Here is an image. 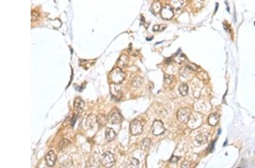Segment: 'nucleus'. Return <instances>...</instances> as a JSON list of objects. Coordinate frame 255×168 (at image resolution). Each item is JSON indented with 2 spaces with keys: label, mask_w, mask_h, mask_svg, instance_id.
Returning a JSON list of instances; mask_svg holds the SVG:
<instances>
[{
  "label": "nucleus",
  "mask_w": 255,
  "mask_h": 168,
  "mask_svg": "<svg viewBox=\"0 0 255 168\" xmlns=\"http://www.w3.org/2000/svg\"><path fill=\"white\" fill-rule=\"evenodd\" d=\"M188 86L186 83H183L181 84L179 87V91L181 96H187L188 93Z\"/></svg>",
  "instance_id": "nucleus-16"
},
{
  "label": "nucleus",
  "mask_w": 255,
  "mask_h": 168,
  "mask_svg": "<svg viewBox=\"0 0 255 168\" xmlns=\"http://www.w3.org/2000/svg\"><path fill=\"white\" fill-rule=\"evenodd\" d=\"M69 143V140L67 139H63L61 141V142H60V143L59 144V147L60 148V149H61L64 148L65 147H66V145H68Z\"/></svg>",
  "instance_id": "nucleus-23"
},
{
  "label": "nucleus",
  "mask_w": 255,
  "mask_h": 168,
  "mask_svg": "<svg viewBox=\"0 0 255 168\" xmlns=\"http://www.w3.org/2000/svg\"><path fill=\"white\" fill-rule=\"evenodd\" d=\"M116 136V132L112 128H107L105 131V138L108 142H111L114 140Z\"/></svg>",
  "instance_id": "nucleus-12"
},
{
  "label": "nucleus",
  "mask_w": 255,
  "mask_h": 168,
  "mask_svg": "<svg viewBox=\"0 0 255 168\" xmlns=\"http://www.w3.org/2000/svg\"><path fill=\"white\" fill-rule=\"evenodd\" d=\"M125 75L123 71L119 68H113L110 74V79L112 83L119 84L125 79Z\"/></svg>",
  "instance_id": "nucleus-1"
},
{
  "label": "nucleus",
  "mask_w": 255,
  "mask_h": 168,
  "mask_svg": "<svg viewBox=\"0 0 255 168\" xmlns=\"http://www.w3.org/2000/svg\"><path fill=\"white\" fill-rule=\"evenodd\" d=\"M175 60L179 64H181L185 60V57L183 54H179L176 55L175 57Z\"/></svg>",
  "instance_id": "nucleus-20"
},
{
  "label": "nucleus",
  "mask_w": 255,
  "mask_h": 168,
  "mask_svg": "<svg viewBox=\"0 0 255 168\" xmlns=\"http://www.w3.org/2000/svg\"><path fill=\"white\" fill-rule=\"evenodd\" d=\"M129 62V58L126 55H122L119 59V64L120 66L125 67L128 65Z\"/></svg>",
  "instance_id": "nucleus-17"
},
{
  "label": "nucleus",
  "mask_w": 255,
  "mask_h": 168,
  "mask_svg": "<svg viewBox=\"0 0 255 168\" xmlns=\"http://www.w3.org/2000/svg\"><path fill=\"white\" fill-rule=\"evenodd\" d=\"M160 26H159V25H156V26H154V28H153V30L154 31H160Z\"/></svg>",
  "instance_id": "nucleus-27"
},
{
  "label": "nucleus",
  "mask_w": 255,
  "mask_h": 168,
  "mask_svg": "<svg viewBox=\"0 0 255 168\" xmlns=\"http://www.w3.org/2000/svg\"><path fill=\"white\" fill-rule=\"evenodd\" d=\"M127 168H140V161L135 157H131L128 160Z\"/></svg>",
  "instance_id": "nucleus-11"
},
{
  "label": "nucleus",
  "mask_w": 255,
  "mask_h": 168,
  "mask_svg": "<svg viewBox=\"0 0 255 168\" xmlns=\"http://www.w3.org/2000/svg\"><path fill=\"white\" fill-rule=\"evenodd\" d=\"M38 16H39V14L38 12L34 11L31 12V22H35L36 20H38Z\"/></svg>",
  "instance_id": "nucleus-24"
},
{
  "label": "nucleus",
  "mask_w": 255,
  "mask_h": 168,
  "mask_svg": "<svg viewBox=\"0 0 255 168\" xmlns=\"http://www.w3.org/2000/svg\"><path fill=\"white\" fill-rule=\"evenodd\" d=\"M208 132H203L199 134L196 137V140L199 144H204L207 142L208 137H209Z\"/></svg>",
  "instance_id": "nucleus-13"
},
{
  "label": "nucleus",
  "mask_w": 255,
  "mask_h": 168,
  "mask_svg": "<svg viewBox=\"0 0 255 168\" xmlns=\"http://www.w3.org/2000/svg\"><path fill=\"white\" fill-rule=\"evenodd\" d=\"M191 111L186 108H181L177 113V118L179 122L181 123H187L190 119Z\"/></svg>",
  "instance_id": "nucleus-4"
},
{
  "label": "nucleus",
  "mask_w": 255,
  "mask_h": 168,
  "mask_svg": "<svg viewBox=\"0 0 255 168\" xmlns=\"http://www.w3.org/2000/svg\"><path fill=\"white\" fill-rule=\"evenodd\" d=\"M96 122L100 126H103L104 125L107 124V122H108V118L105 115L102 114H100L97 117V118H96Z\"/></svg>",
  "instance_id": "nucleus-14"
},
{
  "label": "nucleus",
  "mask_w": 255,
  "mask_h": 168,
  "mask_svg": "<svg viewBox=\"0 0 255 168\" xmlns=\"http://www.w3.org/2000/svg\"><path fill=\"white\" fill-rule=\"evenodd\" d=\"M130 131L133 135H138L143 131V125L141 122L138 120H135L130 124Z\"/></svg>",
  "instance_id": "nucleus-5"
},
{
  "label": "nucleus",
  "mask_w": 255,
  "mask_h": 168,
  "mask_svg": "<svg viewBox=\"0 0 255 168\" xmlns=\"http://www.w3.org/2000/svg\"><path fill=\"white\" fill-rule=\"evenodd\" d=\"M218 121V116L215 114H212L209 117V124L211 126H215Z\"/></svg>",
  "instance_id": "nucleus-18"
},
{
  "label": "nucleus",
  "mask_w": 255,
  "mask_h": 168,
  "mask_svg": "<svg viewBox=\"0 0 255 168\" xmlns=\"http://www.w3.org/2000/svg\"><path fill=\"white\" fill-rule=\"evenodd\" d=\"M151 144H152V140L149 138H145L142 140V144L144 147L145 148H149L151 145Z\"/></svg>",
  "instance_id": "nucleus-22"
},
{
  "label": "nucleus",
  "mask_w": 255,
  "mask_h": 168,
  "mask_svg": "<svg viewBox=\"0 0 255 168\" xmlns=\"http://www.w3.org/2000/svg\"><path fill=\"white\" fill-rule=\"evenodd\" d=\"M108 121L111 124H117L123 120V117L117 109H112L108 113Z\"/></svg>",
  "instance_id": "nucleus-3"
},
{
  "label": "nucleus",
  "mask_w": 255,
  "mask_h": 168,
  "mask_svg": "<svg viewBox=\"0 0 255 168\" xmlns=\"http://www.w3.org/2000/svg\"><path fill=\"white\" fill-rule=\"evenodd\" d=\"M143 83V79L140 76H136L132 80V85L135 87L138 88L141 86Z\"/></svg>",
  "instance_id": "nucleus-15"
},
{
  "label": "nucleus",
  "mask_w": 255,
  "mask_h": 168,
  "mask_svg": "<svg viewBox=\"0 0 255 168\" xmlns=\"http://www.w3.org/2000/svg\"><path fill=\"white\" fill-rule=\"evenodd\" d=\"M178 160H179V157H178L174 156H172L171 158V159L170 160V162H171V163H176V162H177Z\"/></svg>",
  "instance_id": "nucleus-26"
},
{
  "label": "nucleus",
  "mask_w": 255,
  "mask_h": 168,
  "mask_svg": "<svg viewBox=\"0 0 255 168\" xmlns=\"http://www.w3.org/2000/svg\"><path fill=\"white\" fill-rule=\"evenodd\" d=\"M191 165V163L188 161H184L183 163L181 164V168H189Z\"/></svg>",
  "instance_id": "nucleus-25"
},
{
  "label": "nucleus",
  "mask_w": 255,
  "mask_h": 168,
  "mask_svg": "<svg viewBox=\"0 0 255 168\" xmlns=\"http://www.w3.org/2000/svg\"><path fill=\"white\" fill-rule=\"evenodd\" d=\"M152 9L156 12H160L161 11V9H162L160 4L158 1L154 2V4H153V6H152Z\"/></svg>",
  "instance_id": "nucleus-19"
},
{
  "label": "nucleus",
  "mask_w": 255,
  "mask_h": 168,
  "mask_svg": "<svg viewBox=\"0 0 255 168\" xmlns=\"http://www.w3.org/2000/svg\"><path fill=\"white\" fill-rule=\"evenodd\" d=\"M56 160H57V156H56L55 152H54L53 150H50L45 156V161H46L47 165L48 166H50V167L53 166L55 164Z\"/></svg>",
  "instance_id": "nucleus-8"
},
{
  "label": "nucleus",
  "mask_w": 255,
  "mask_h": 168,
  "mask_svg": "<svg viewBox=\"0 0 255 168\" xmlns=\"http://www.w3.org/2000/svg\"><path fill=\"white\" fill-rule=\"evenodd\" d=\"M100 160L102 165L106 168H111L115 163V156L111 152H106L104 153L102 156Z\"/></svg>",
  "instance_id": "nucleus-2"
},
{
  "label": "nucleus",
  "mask_w": 255,
  "mask_h": 168,
  "mask_svg": "<svg viewBox=\"0 0 255 168\" xmlns=\"http://www.w3.org/2000/svg\"><path fill=\"white\" fill-rule=\"evenodd\" d=\"M152 131L153 134L156 136L162 134L165 131L163 123L159 120L154 121L152 124Z\"/></svg>",
  "instance_id": "nucleus-6"
},
{
  "label": "nucleus",
  "mask_w": 255,
  "mask_h": 168,
  "mask_svg": "<svg viewBox=\"0 0 255 168\" xmlns=\"http://www.w3.org/2000/svg\"><path fill=\"white\" fill-rule=\"evenodd\" d=\"M111 93L113 97L115 99L120 100L121 97V89L119 86V84L112 83L111 86Z\"/></svg>",
  "instance_id": "nucleus-9"
},
{
  "label": "nucleus",
  "mask_w": 255,
  "mask_h": 168,
  "mask_svg": "<svg viewBox=\"0 0 255 168\" xmlns=\"http://www.w3.org/2000/svg\"><path fill=\"white\" fill-rule=\"evenodd\" d=\"M74 107L78 114H81L84 111V103L80 97H77L74 101Z\"/></svg>",
  "instance_id": "nucleus-10"
},
{
  "label": "nucleus",
  "mask_w": 255,
  "mask_h": 168,
  "mask_svg": "<svg viewBox=\"0 0 255 168\" xmlns=\"http://www.w3.org/2000/svg\"><path fill=\"white\" fill-rule=\"evenodd\" d=\"M172 4H173V6L176 9L180 8L181 7V6L183 4V2L182 1H172Z\"/></svg>",
  "instance_id": "nucleus-21"
},
{
  "label": "nucleus",
  "mask_w": 255,
  "mask_h": 168,
  "mask_svg": "<svg viewBox=\"0 0 255 168\" xmlns=\"http://www.w3.org/2000/svg\"><path fill=\"white\" fill-rule=\"evenodd\" d=\"M160 16L164 19H171L174 16L173 8L168 5L164 6L161 9Z\"/></svg>",
  "instance_id": "nucleus-7"
}]
</instances>
